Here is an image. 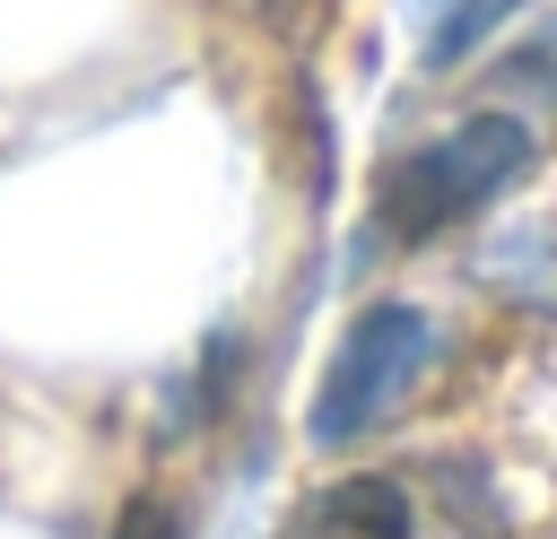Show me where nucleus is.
<instances>
[{"mask_svg": "<svg viewBox=\"0 0 557 539\" xmlns=\"http://www.w3.org/2000/svg\"><path fill=\"white\" fill-rule=\"evenodd\" d=\"M513 0H426V61H461Z\"/></svg>", "mask_w": 557, "mask_h": 539, "instance_id": "obj_3", "label": "nucleus"}, {"mask_svg": "<svg viewBox=\"0 0 557 539\" xmlns=\"http://www.w3.org/2000/svg\"><path fill=\"white\" fill-rule=\"evenodd\" d=\"M113 539H183V522H174V504H157V496H139L131 513H122V530Z\"/></svg>", "mask_w": 557, "mask_h": 539, "instance_id": "obj_4", "label": "nucleus"}, {"mask_svg": "<svg viewBox=\"0 0 557 539\" xmlns=\"http://www.w3.org/2000/svg\"><path fill=\"white\" fill-rule=\"evenodd\" d=\"M252 9H261V17H270V26H296V17H305V9H313V0H252Z\"/></svg>", "mask_w": 557, "mask_h": 539, "instance_id": "obj_5", "label": "nucleus"}, {"mask_svg": "<svg viewBox=\"0 0 557 539\" xmlns=\"http://www.w3.org/2000/svg\"><path fill=\"white\" fill-rule=\"evenodd\" d=\"M426 365H435V322H426L418 304H400V296L366 304V313L339 330V348H331V365H322V383H313L305 435H313L322 452L366 443V435L426 383Z\"/></svg>", "mask_w": 557, "mask_h": 539, "instance_id": "obj_2", "label": "nucleus"}, {"mask_svg": "<svg viewBox=\"0 0 557 539\" xmlns=\"http://www.w3.org/2000/svg\"><path fill=\"white\" fill-rule=\"evenodd\" d=\"M531 156H540L531 122H513V113H470V122H453L444 139L409 148V156L374 183V235H383V243H435V235L470 226L479 209H496V200L531 174Z\"/></svg>", "mask_w": 557, "mask_h": 539, "instance_id": "obj_1", "label": "nucleus"}]
</instances>
